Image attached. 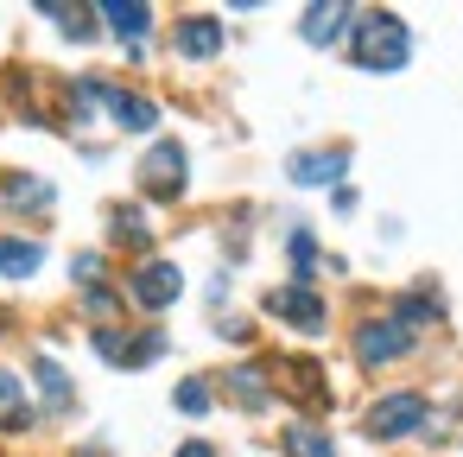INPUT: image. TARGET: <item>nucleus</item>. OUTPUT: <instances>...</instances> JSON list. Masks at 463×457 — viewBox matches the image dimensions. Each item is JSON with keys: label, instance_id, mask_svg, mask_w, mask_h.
<instances>
[{"label": "nucleus", "instance_id": "412c9836", "mask_svg": "<svg viewBox=\"0 0 463 457\" xmlns=\"http://www.w3.org/2000/svg\"><path fill=\"white\" fill-rule=\"evenodd\" d=\"M172 400H178V413H210V406H216L210 381H178V394H172Z\"/></svg>", "mask_w": 463, "mask_h": 457}, {"label": "nucleus", "instance_id": "b1692460", "mask_svg": "<svg viewBox=\"0 0 463 457\" xmlns=\"http://www.w3.org/2000/svg\"><path fill=\"white\" fill-rule=\"evenodd\" d=\"M172 457H216V444H210V438H184Z\"/></svg>", "mask_w": 463, "mask_h": 457}, {"label": "nucleus", "instance_id": "9d476101", "mask_svg": "<svg viewBox=\"0 0 463 457\" xmlns=\"http://www.w3.org/2000/svg\"><path fill=\"white\" fill-rule=\"evenodd\" d=\"M96 14H102V20H109V33H115V39H128V45H140V39H146V26H153V7H140V0H134V7H128V0H102Z\"/></svg>", "mask_w": 463, "mask_h": 457}, {"label": "nucleus", "instance_id": "dca6fc26", "mask_svg": "<svg viewBox=\"0 0 463 457\" xmlns=\"http://www.w3.org/2000/svg\"><path fill=\"white\" fill-rule=\"evenodd\" d=\"M229 394H235V406H248V413H260V406L273 400V387H267V375H260L254 362L229 368Z\"/></svg>", "mask_w": 463, "mask_h": 457}, {"label": "nucleus", "instance_id": "4468645a", "mask_svg": "<svg viewBox=\"0 0 463 457\" xmlns=\"http://www.w3.org/2000/svg\"><path fill=\"white\" fill-rule=\"evenodd\" d=\"M286 457H336V438L324 432V425H311V419H298V425H286Z\"/></svg>", "mask_w": 463, "mask_h": 457}, {"label": "nucleus", "instance_id": "4be33fe9", "mask_svg": "<svg viewBox=\"0 0 463 457\" xmlns=\"http://www.w3.org/2000/svg\"><path fill=\"white\" fill-rule=\"evenodd\" d=\"M96 273H102V254H77V280L96 286Z\"/></svg>", "mask_w": 463, "mask_h": 457}, {"label": "nucleus", "instance_id": "f3484780", "mask_svg": "<svg viewBox=\"0 0 463 457\" xmlns=\"http://www.w3.org/2000/svg\"><path fill=\"white\" fill-rule=\"evenodd\" d=\"M33 375H39V394H45V406H52V413H64V406H71V375H64L52 356H39V362H33Z\"/></svg>", "mask_w": 463, "mask_h": 457}, {"label": "nucleus", "instance_id": "7ed1b4c3", "mask_svg": "<svg viewBox=\"0 0 463 457\" xmlns=\"http://www.w3.org/2000/svg\"><path fill=\"white\" fill-rule=\"evenodd\" d=\"M140 191L159 197V204H172V197L184 191V147H178V140H159V147L140 159Z\"/></svg>", "mask_w": 463, "mask_h": 457}, {"label": "nucleus", "instance_id": "aec40b11", "mask_svg": "<svg viewBox=\"0 0 463 457\" xmlns=\"http://www.w3.org/2000/svg\"><path fill=\"white\" fill-rule=\"evenodd\" d=\"M311 267H317V242L292 229V286H311Z\"/></svg>", "mask_w": 463, "mask_h": 457}, {"label": "nucleus", "instance_id": "2eb2a0df", "mask_svg": "<svg viewBox=\"0 0 463 457\" xmlns=\"http://www.w3.org/2000/svg\"><path fill=\"white\" fill-rule=\"evenodd\" d=\"M39 261H45V248H39V242H26V235H0V273H7V280L39 273Z\"/></svg>", "mask_w": 463, "mask_h": 457}, {"label": "nucleus", "instance_id": "39448f33", "mask_svg": "<svg viewBox=\"0 0 463 457\" xmlns=\"http://www.w3.org/2000/svg\"><path fill=\"white\" fill-rule=\"evenodd\" d=\"M90 90H96V109L115 115V128H128V134H153V128H159V102L128 96V90H109V83H96V77H90Z\"/></svg>", "mask_w": 463, "mask_h": 457}, {"label": "nucleus", "instance_id": "393cba45", "mask_svg": "<svg viewBox=\"0 0 463 457\" xmlns=\"http://www.w3.org/2000/svg\"><path fill=\"white\" fill-rule=\"evenodd\" d=\"M77 457H109V451H102V444H83V451H77Z\"/></svg>", "mask_w": 463, "mask_h": 457}, {"label": "nucleus", "instance_id": "6ab92c4d", "mask_svg": "<svg viewBox=\"0 0 463 457\" xmlns=\"http://www.w3.org/2000/svg\"><path fill=\"white\" fill-rule=\"evenodd\" d=\"M153 356H165V330H140L134 343H121V368H140Z\"/></svg>", "mask_w": 463, "mask_h": 457}, {"label": "nucleus", "instance_id": "ddd939ff", "mask_svg": "<svg viewBox=\"0 0 463 457\" xmlns=\"http://www.w3.org/2000/svg\"><path fill=\"white\" fill-rule=\"evenodd\" d=\"M0 197H7V204H20V210H52V185L45 178H33V172H7V178H0Z\"/></svg>", "mask_w": 463, "mask_h": 457}, {"label": "nucleus", "instance_id": "5701e85b", "mask_svg": "<svg viewBox=\"0 0 463 457\" xmlns=\"http://www.w3.org/2000/svg\"><path fill=\"white\" fill-rule=\"evenodd\" d=\"M90 311H96V318H115V292H102V286H90Z\"/></svg>", "mask_w": 463, "mask_h": 457}, {"label": "nucleus", "instance_id": "423d86ee", "mask_svg": "<svg viewBox=\"0 0 463 457\" xmlns=\"http://www.w3.org/2000/svg\"><path fill=\"white\" fill-rule=\"evenodd\" d=\"M267 311H273V318H286L292 330H311V337H317V330H324V318H330V311H324V299H317L311 286H273V292H267Z\"/></svg>", "mask_w": 463, "mask_h": 457}, {"label": "nucleus", "instance_id": "f257e3e1", "mask_svg": "<svg viewBox=\"0 0 463 457\" xmlns=\"http://www.w3.org/2000/svg\"><path fill=\"white\" fill-rule=\"evenodd\" d=\"M349 52H355L362 71L393 77V71H406V58H412V33H406L400 14H355V26H349Z\"/></svg>", "mask_w": 463, "mask_h": 457}, {"label": "nucleus", "instance_id": "f03ea898", "mask_svg": "<svg viewBox=\"0 0 463 457\" xmlns=\"http://www.w3.org/2000/svg\"><path fill=\"white\" fill-rule=\"evenodd\" d=\"M419 425H425V394H387V400H374L362 413V432L368 438H406Z\"/></svg>", "mask_w": 463, "mask_h": 457}, {"label": "nucleus", "instance_id": "9b49d317", "mask_svg": "<svg viewBox=\"0 0 463 457\" xmlns=\"http://www.w3.org/2000/svg\"><path fill=\"white\" fill-rule=\"evenodd\" d=\"M0 432H33V400L14 368H0Z\"/></svg>", "mask_w": 463, "mask_h": 457}, {"label": "nucleus", "instance_id": "6e6552de", "mask_svg": "<svg viewBox=\"0 0 463 457\" xmlns=\"http://www.w3.org/2000/svg\"><path fill=\"white\" fill-rule=\"evenodd\" d=\"M172 45H178V58H197V64H203V58L222 52V26H216L210 14H191V20H178V39H172Z\"/></svg>", "mask_w": 463, "mask_h": 457}, {"label": "nucleus", "instance_id": "a211bd4d", "mask_svg": "<svg viewBox=\"0 0 463 457\" xmlns=\"http://www.w3.org/2000/svg\"><path fill=\"white\" fill-rule=\"evenodd\" d=\"M109 223H115V242H128V248H146V216H140L134 204H115V210H109Z\"/></svg>", "mask_w": 463, "mask_h": 457}, {"label": "nucleus", "instance_id": "f8f14e48", "mask_svg": "<svg viewBox=\"0 0 463 457\" xmlns=\"http://www.w3.org/2000/svg\"><path fill=\"white\" fill-rule=\"evenodd\" d=\"M343 166H349L343 147H330V153H298V159H292V185H336Z\"/></svg>", "mask_w": 463, "mask_h": 457}, {"label": "nucleus", "instance_id": "0eeeda50", "mask_svg": "<svg viewBox=\"0 0 463 457\" xmlns=\"http://www.w3.org/2000/svg\"><path fill=\"white\" fill-rule=\"evenodd\" d=\"M128 292H134V305H146V311H165V305L184 292V273H178L172 261H146V267L128 280Z\"/></svg>", "mask_w": 463, "mask_h": 457}, {"label": "nucleus", "instance_id": "1a4fd4ad", "mask_svg": "<svg viewBox=\"0 0 463 457\" xmlns=\"http://www.w3.org/2000/svg\"><path fill=\"white\" fill-rule=\"evenodd\" d=\"M349 26H355V7H305V20H298L305 45H336Z\"/></svg>", "mask_w": 463, "mask_h": 457}, {"label": "nucleus", "instance_id": "20e7f679", "mask_svg": "<svg viewBox=\"0 0 463 457\" xmlns=\"http://www.w3.org/2000/svg\"><path fill=\"white\" fill-rule=\"evenodd\" d=\"M406 349H412V330L393 324V318H368V324L355 330V362H362V368H381V362H393V356H406Z\"/></svg>", "mask_w": 463, "mask_h": 457}]
</instances>
